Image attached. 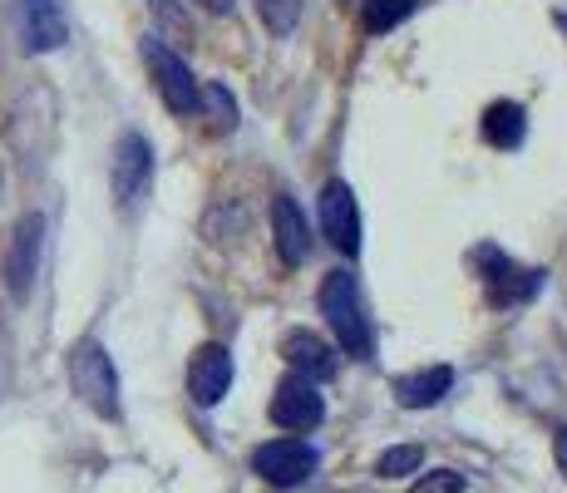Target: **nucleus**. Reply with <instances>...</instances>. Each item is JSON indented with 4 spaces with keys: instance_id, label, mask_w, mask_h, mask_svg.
Wrapping results in <instances>:
<instances>
[{
    "instance_id": "obj_16",
    "label": "nucleus",
    "mask_w": 567,
    "mask_h": 493,
    "mask_svg": "<svg viewBox=\"0 0 567 493\" xmlns=\"http://www.w3.org/2000/svg\"><path fill=\"white\" fill-rule=\"evenodd\" d=\"M414 6H420V0H365V30L370 35H385V30H395Z\"/></svg>"
},
{
    "instance_id": "obj_12",
    "label": "nucleus",
    "mask_w": 567,
    "mask_h": 493,
    "mask_svg": "<svg viewBox=\"0 0 567 493\" xmlns=\"http://www.w3.org/2000/svg\"><path fill=\"white\" fill-rule=\"evenodd\" d=\"M271 237H277V251H281L287 267H301V261L311 257V227H307L301 207L291 203L287 193L271 197Z\"/></svg>"
},
{
    "instance_id": "obj_13",
    "label": "nucleus",
    "mask_w": 567,
    "mask_h": 493,
    "mask_svg": "<svg viewBox=\"0 0 567 493\" xmlns=\"http://www.w3.org/2000/svg\"><path fill=\"white\" fill-rule=\"evenodd\" d=\"M281 356H287V366L297 370V376L307 380H331L336 376V350L321 341V336L311 331H287L281 336Z\"/></svg>"
},
{
    "instance_id": "obj_3",
    "label": "nucleus",
    "mask_w": 567,
    "mask_h": 493,
    "mask_svg": "<svg viewBox=\"0 0 567 493\" xmlns=\"http://www.w3.org/2000/svg\"><path fill=\"white\" fill-rule=\"evenodd\" d=\"M144 60H148V70H154V84H158L163 104H168L178 119L198 114L203 109V84L193 80V70L168 45H163L158 35H144Z\"/></svg>"
},
{
    "instance_id": "obj_15",
    "label": "nucleus",
    "mask_w": 567,
    "mask_h": 493,
    "mask_svg": "<svg viewBox=\"0 0 567 493\" xmlns=\"http://www.w3.org/2000/svg\"><path fill=\"white\" fill-rule=\"evenodd\" d=\"M484 138L494 148H523V138H528V119H523V109L514 99H498V104L484 109Z\"/></svg>"
},
{
    "instance_id": "obj_5",
    "label": "nucleus",
    "mask_w": 567,
    "mask_h": 493,
    "mask_svg": "<svg viewBox=\"0 0 567 493\" xmlns=\"http://www.w3.org/2000/svg\"><path fill=\"white\" fill-rule=\"evenodd\" d=\"M326 420V400L307 376H287L271 394V424H281L287 434H311Z\"/></svg>"
},
{
    "instance_id": "obj_7",
    "label": "nucleus",
    "mask_w": 567,
    "mask_h": 493,
    "mask_svg": "<svg viewBox=\"0 0 567 493\" xmlns=\"http://www.w3.org/2000/svg\"><path fill=\"white\" fill-rule=\"evenodd\" d=\"M40 251H45V217L30 213V217H20L16 237H10V257H6V287H10V296H20V301L35 287Z\"/></svg>"
},
{
    "instance_id": "obj_20",
    "label": "nucleus",
    "mask_w": 567,
    "mask_h": 493,
    "mask_svg": "<svg viewBox=\"0 0 567 493\" xmlns=\"http://www.w3.org/2000/svg\"><path fill=\"white\" fill-rule=\"evenodd\" d=\"M203 104L217 114V129H223V134H227V129H237V104H233V94H227L223 84H207V90H203Z\"/></svg>"
},
{
    "instance_id": "obj_8",
    "label": "nucleus",
    "mask_w": 567,
    "mask_h": 493,
    "mask_svg": "<svg viewBox=\"0 0 567 493\" xmlns=\"http://www.w3.org/2000/svg\"><path fill=\"white\" fill-rule=\"evenodd\" d=\"M16 20H20V45H25V54H50L70 40L60 0H16Z\"/></svg>"
},
{
    "instance_id": "obj_22",
    "label": "nucleus",
    "mask_w": 567,
    "mask_h": 493,
    "mask_svg": "<svg viewBox=\"0 0 567 493\" xmlns=\"http://www.w3.org/2000/svg\"><path fill=\"white\" fill-rule=\"evenodd\" d=\"M553 454H558V469L567 474V430H558V434H553Z\"/></svg>"
},
{
    "instance_id": "obj_11",
    "label": "nucleus",
    "mask_w": 567,
    "mask_h": 493,
    "mask_svg": "<svg viewBox=\"0 0 567 493\" xmlns=\"http://www.w3.org/2000/svg\"><path fill=\"white\" fill-rule=\"evenodd\" d=\"M227 390H233V350L203 346L188 366V394L203 404V410H213V404H223Z\"/></svg>"
},
{
    "instance_id": "obj_23",
    "label": "nucleus",
    "mask_w": 567,
    "mask_h": 493,
    "mask_svg": "<svg viewBox=\"0 0 567 493\" xmlns=\"http://www.w3.org/2000/svg\"><path fill=\"white\" fill-rule=\"evenodd\" d=\"M203 10H213V16H227V10H233V0H198Z\"/></svg>"
},
{
    "instance_id": "obj_6",
    "label": "nucleus",
    "mask_w": 567,
    "mask_h": 493,
    "mask_svg": "<svg viewBox=\"0 0 567 493\" xmlns=\"http://www.w3.org/2000/svg\"><path fill=\"white\" fill-rule=\"evenodd\" d=\"M316 464H321V454H316L307 440H271V444H261L252 454V469L277 489L307 484V479L316 474Z\"/></svg>"
},
{
    "instance_id": "obj_9",
    "label": "nucleus",
    "mask_w": 567,
    "mask_h": 493,
    "mask_svg": "<svg viewBox=\"0 0 567 493\" xmlns=\"http://www.w3.org/2000/svg\"><path fill=\"white\" fill-rule=\"evenodd\" d=\"M148 178H154V148H148L144 134H124L114 148V197L118 207H134L138 197L148 193Z\"/></svg>"
},
{
    "instance_id": "obj_17",
    "label": "nucleus",
    "mask_w": 567,
    "mask_h": 493,
    "mask_svg": "<svg viewBox=\"0 0 567 493\" xmlns=\"http://www.w3.org/2000/svg\"><path fill=\"white\" fill-rule=\"evenodd\" d=\"M257 16L271 35H291L301 20V0H257Z\"/></svg>"
},
{
    "instance_id": "obj_14",
    "label": "nucleus",
    "mask_w": 567,
    "mask_h": 493,
    "mask_svg": "<svg viewBox=\"0 0 567 493\" xmlns=\"http://www.w3.org/2000/svg\"><path fill=\"white\" fill-rule=\"evenodd\" d=\"M450 390H454V370L450 366H430V370H420V376L395 380V394H400L405 410H430V404H440Z\"/></svg>"
},
{
    "instance_id": "obj_18",
    "label": "nucleus",
    "mask_w": 567,
    "mask_h": 493,
    "mask_svg": "<svg viewBox=\"0 0 567 493\" xmlns=\"http://www.w3.org/2000/svg\"><path fill=\"white\" fill-rule=\"evenodd\" d=\"M420 464H424V449L420 444H395V449H385L380 454V474L385 479H405V474H420Z\"/></svg>"
},
{
    "instance_id": "obj_2",
    "label": "nucleus",
    "mask_w": 567,
    "mask_h": 493,
    "mask_svg": "<svg viewBox=\"0 0 567 493\" xmlns=\"http://www.w3.org/2000/svg\"><path fill=\"white\" fill-rule=\"evenodd\" d=\"M70 386H74V394H80L94 414H104V420H114V414H118V370H114V360H109V350L100 341H80V346H74Z\"/></svg>"
},
{
    "instance_id": "obj_24",
    "label": "nucleus",
    "mask_w": 567,
    "mask_h": 493,
    "mask_svg": "<svg viewBox=\"0 0 567 493\" xmlns=\"http://www.w3.org/2000/svg\"><path fill=\"white\" fill-rule=\"evenodd\" d=\"M558 25H563V30H567V10H563V16H558Z\"/></svg>"
},
{
    "instance_id": "obj_1",
    "label": "nucleus",
    "mask_w": 567,
    "mask_h": 493,
    "mask_svg": "<svg viewBox=\"0 0 567 493\" xmlns=\"http://www.w3.org/2000/svg\"><path fill=\"white\" fill-rule=\"evenodd\" d=\"M316 306H321L326 326H331L336 346H341L346 356H351V360H370V356H375V326H370V316H365L355 271H346V267L326 271L321 291H316Z\"/></svg>"
},
{
    "instance_id": "obj_19",
    "label": "nucleus",
    "mask_w": 567,
    "mask_h": 493,
    "mask_svg": "<svg viewBox=\"0 0 567 493\" xmlns=\"http://www.w3.org/2000/svg\"><path fill=\"white\" fill-rule=\"evenodd\" d=\"M410 493H464V474L460 469H430V474L414 479Z\"/></svg>"
},
{
    "instance_id": "obj_4",
    "label": "nucleus",
    "mask_w": 567,
    "mask_h": 493,
    "mask_svg": "<svg viewBox=\"0 0 567 493\" xmlns=\"http://www.w3.org/2000/svg\"><path fill=\"white\" fill-rule=\"evenodd\" d=\"M474 261L484 267V281H488V291H494L498 306H523V301H533V296L543 291V271L538 267H518V261L508 257V251H498V247H478Z\"/></svg>"
},
{
    "instance_id": "obj_21",
    "label": "nucleus",
    "mask_w": 567,
    "mask_h": 493,
    "mask_svg": "<svg viewBox=\"0 0 567 493\" xmlns=\"http://www.w3.org/2000/svg\"><path fill=\"white\" fill-rule=\"evenodd\" d=\"M154 16L163 20V25H173V30H188V20H183V10L173 6V0H154Z\"/></svg>"
},
{
    "instance_id": "obj_10",
    "label": "nucleus",
    "mask_w": 567,
    "mask_h": 493,
    "mask_svg": "<svg viewBox=\"0 0 567 493\" xmlns=\"http://www.w3.org/2000/svg\"><path fill=\"white\" fill-rule=\"evenodd\" d=\"M321 227H326V243L346 257L361 251V207H355V193L346 183H326L321 193Z\"/></svg>"
}]
</instances>
